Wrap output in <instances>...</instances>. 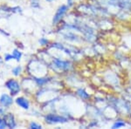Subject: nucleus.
I'll return each instance as SVG.
<instances>
[{
    "mask_svg": "<svg viewBox=\"0 0 131 129\" xmlns=\"http://www.w3.org/2000/svg\"><path fill=\"white\" fill-rule=\"evenodd\" d=\"M16 103L19 105L20 107H22L23 109L27 110V109H29V107H30V103H29V101L25 98H24V97H19V98L17 99Z\"/></svg>",
    "mask_w": 131,
    "mask_h": 129,
    "instance_id": "7",
    "label": "nucleus"
},
{
    "mask_svg": "<svg viewBox=\"0 0 131 129\" xmlns=\"http://www.w3.org/2000/svg\"><path fill=\"white\" fill-rule=\"evenodd\" d=\"M52 47H54V48H56V49H59V50H63V51H65L66 48L63 46L62 44H60V43H53L52 44Z\"/></svg>",
    "mask_w": 131,
    "mask_h": 129,
    "instance_id": "15",
    "label": "nucleus"
},
{
    "mask_svg": "<svg viewBox=\"0 0 131 129\" xmlns=\"http://www.w3.org/2000/svg\"><path fill=\"white\" fill-rule=\"evenodd\" d=\"M73 5V0H67V5L68 7H71Z\"/></svg>",
    "mask_w": 131,
    "mask_h": 129,
    "instance_id": "20",
    "label": "nucleus"
},
{
    "mask_svg": "<svg viewBox=\"0 0 131 129\" xmlns=\"http://www.w3.org/2000/svg\"><path fill=\"white\" fill-rule=\"evenodd\" d=\"M126 124L125 122H123L122 120H117V121H115V123L113 124V126H112V128H121L122 126H125Z\"/></svg>",
    "mask_w": 131,
    "mask_h": 129,
    "instance_id": "9",
    "label": "nucleus"
},
{
    "mask_svg": "<svg viewBox=\"0 0 131 129\" xmlns=\"http://www.w3.org/2000/svg\"><path fill=\"white\" fill-rule=\"evenodd\" d=\"M5 110L4 107H0V115H5Z\"/></svg>",
    "mask_w": 131,
    "mask_h": 129,
    "instance_id": "21",
    "label": "nucleus"
},
{
    "mask_svg": "<svg viewBox=\"0 0 131 129\" xmlns=\"http://www.w3.org/2000/svg\"><path fill=\"white\" fill-rule=\"evenodd\" d=\"M21 72H22V67L19 66V65L15 67V68L12 70V73H13L15 76H18L21 73Z\"/></svg>",
    "mask_w": 131,
    "mask_h": 129,
    "instance_id": "14",
    "label": "nucleus"
},
{
    "mask_svg": "<svg viewBox=\"0 0 131 129\" xmlns=\"http://www.w3.org/2000/svg\"><path fill=\"white\" fill-rule=\"evenodd\" d=\"M65 39L67 40H71V41H78L79 40V38L77 36H75L74 34H72V33H69V34H66L64 35Z\"/></svg>",
    "mask_w": 131,
    "mask_h": 129,
    "instance_id": "11",
    "label": "nucleus"
},
{
    "mask_svg": "<svg viewBox=\"0 0 131 129\" xmlns=\"http://www.w3.org/2000/svg\"><path fill=\"white\" fill-rule=\"evenodd\" d=\"M4 120H5L6 126L10 128H14L16 126V121L14 115L12 113H7L4 115Z\"/></svg>",
    "mask_w": 131,
    "mask_h": 129,
    "instance_id": "5",
    "label": "nucleus"
},
{
    "mask_svg": "<svg viewBox=\"0 0 131 129\" xmlns=\"http://www.w3.org/2000/svg\"><path fill=\"white\" fill-rule=\"evenodd\" d=\"M31 7L33 8H39V0H31Z\"/></svg>",
    "mask_w": 131,
    "mask_h": 129,
    "instance_id": "17",
    "label": "nucleus"
},
{
    "mask_svg": "<svg viewBox=\"0 0 131 129\" xmlns=\"http://www.w3.org/2000/svg\"><path fill=\"white\" fill-rule=\"evenodd\" d=\"M29 127L31 128V129H41L42 128V126L38 123H36V122L32 121L31 122L30 125H29Z\"/></svg>",
    "mask_w": 131,
    "mask_h": 129,
    "instance_id": "13",
    "label": "nucleus"
},
{
    "mask_svg": "<svg viewBox=\"0 0 131 129\" xmlns=\"http://www.w3.org/2000/svg\"><path fill=\"white\" fill-rule=\"evenodd\" d=\"M46 1H47V2H52V1H54V0H46Z\"/></svg>",
    "mask_w": 131,
    "mask_h": 129,
    "instance_id": "22",
    "label": "nucleus"
},
{
    "mask_svg": "<svg viewBox=\"0 0 131 129\" xmlns=\"http://www.w3.org/2000/svg\"><path fill=\"white\" fill-rule=\"evenodd\" d=\"M35 81L36 83H37L39 86H43V85H45L46 82H48V79H42V78H40V79H38V78H36L35 79Z\"/></svg>",
    "mask_w": 131,
    "mask_h": 129,
    "instance_id": "12",
    "label": "nucleus"
},
{
    "mask_svg": "<svg viewBox=\"0 0 131 129\" xmlns=\"http://www.w3.org/2000/svg\"><path fill=\"white\" fill-rule=\"evenodd\" d=\"M12 56H13V58H15L17 61H19L21 57H22V53H21L20 51L15 49L13 51V52H12Z\"/></svg>",
    "mask_w": 131,
    "mask_h": 129,
    "instance_id": "10",
    "label": "nucleus"
},
{
    "mask_svg": "<svg viewBox=\"0 0 131 129\" xmlns=\"http://www.w3.org/2000/svg\"><path fill=\"white\" fill-rule=\"evenodd\" d=\"M39 42L41 45H48V43H49V40L47 39H46V38H41V39L39 40Z\"/></svg>",
    "mask_w": 131,
    "mask_h": 129,
    "instance_id": "16",
    "label": "nucleus"
},
{
    "mask_svg": "<svg viewBox=\"0 0 131 129\" xmlns=\"http://www.w3.org/2000/svg\"><path fill=\"white\" fill-rule=\"evenodd\" d=\"M5 86H6V87L9 89V91L10 92V93H12V96L17 95L20 91L19 83H18V82L15 79H9L5 83Z\"/></svg>",
    "mask_w": 131,
    "mask_h": 129,
    "instance_id": "3",
    "label": "nucleus"
},
{
    "mask_svg": "<svg viewBox=\"0 0 131 129\" xmlns=\"http://www.w3.org/2000/svg\"><path fill=\"white\" fill-rule=\"evenodd\" d=\"M53 64L55 65L56 68H58L59 70H61V71H68L71 67V64L68 61L62 60H60V58H54Z\"/></svg>",
    "mask_w": 131,
    "mask_h": 129,
    "instance_id": "4",
    "label": "nucleus"
},
{
    "mask_svg": "<svg viewBox=\"0 0 131 129\" xmlns=\"http://www.w3.org/2000/svg\"><path fill=\"white\" fill-rule=\"evenodd\" d=\"M45 120L46 122L51 124H57V123H66L67 122V119L60 115H56V114H47L45 117Z\"/></svg>",
    "mask_w": 131,
    "mask_h": 129,
    "instance_id": "2",
    "label": "nucleus"
},
{
    "mask_svg": "<svg viewBox=\"0 0 131 129\" xmlns=\"http://www.w3.org/2000/svg\"><path fill=\"white\" fill-rule=\"evenodd\" d=\"M68 5H60V7L57 10L55 15L53 16V18H52V24L53 25H57L60 21L62 19L63 17L65 16V14L67 13V11L68 10Z\"/></svg>",
    "mask_w": 131,
    "mask_h": 129,
    "instance_id": "1",
    "label": "nucleus"
},
{
    "mask_svg": "<svg viewBox=\"0 0 131 129\" xmlns=\"http://www.w3.org/2000/svg\"><path fill=\"white\" fill-rule=\"evenodd\" d=\"M12 103H13L12 98L8 94H3L0 98V104L5 107H9L12 105Z\"/></svg>",
    "mask_w": 131,
    "mask_h": 129,
    "instance_id": "6",
    "label": "nucleus"
},
{
    "mask_svg": "<svg viewBox=\"0 0 131 129\" xmlns=\"http://www.w3.org/2000/svg\"><path fill=\"white\" fill-rule=\"evenodd\" d=\"M5 126H6V123H5V120L0 118V129L5 128Z\"/></svg>",
    "mask_w": 131,
    "mask_h": 129,
    "instance_id": "18",
    "label": "nucleus"
},
{
    "mask_svg": "<svg viewBox=\"0 0 131 129\" xmlns=\"http://www.w3.org/2000/svg\"><path fill=\"white\" fill-rule=\"evenodd\" d=\"M5 60V61H9L10 60H13V56H12V54H6Z\"/></svg>",
    "mask_w": 131,
    "mask_h": 129,
    "instance_id": "19",
    "label": "nucleus"
},
{
    "mask_svg": "<svg viewBox=\"0 0 131 129\" xmlns=\"http://www.w3.org/2000/svg\"><path fill=\"white\" fill-rule=\"evenodd\" d=\"M2 63V60H1V58H0V64Z\"/></svg>",
    "mask_w": 131,
    "mask_h": 129,
    "instance_id": "23",
    "label": "nucleus"
},
{
    "mask_svg": "<svg viewBox=\"0 0 131 129\" xmlns=\"http://www.w3.org/2000/svg\"><path fill=\"white\" fill-rule=\"evenodd\" d=\"M77 94H78V96L81 97L82 99H88L90 98V95L84 89H82V88H80V89L77 90Z\"/></svg>",
    "mask_w": 131,
    "mask_h": 129,
    "instance_id": "8",
    "label": "nucleus"
}]
</instances>
